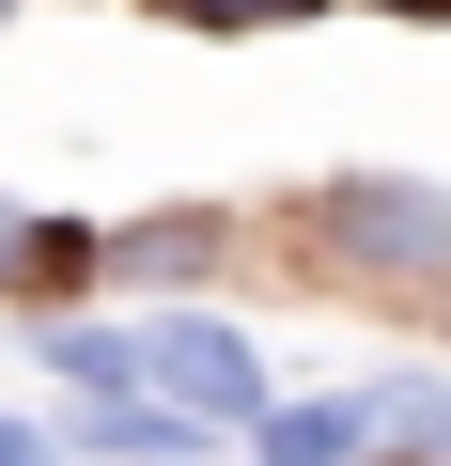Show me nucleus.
I'll use <instances>...</instances> for the list:
<instances>
[{
  "mask_svg": "<svg viewBox=\"0 0 451 466\" xmlns=\"http://www.w3.org/2000/svg\"><path fill=\"white\" fill-rule=\"evenodd\" d=\"M312 249H343V265H389V280H436V265H451V187L343 171V187H312Z\"/></svg>",
  "mask_w": 451,
  "mask_h": 466,
  "instance_id": "obj_1",
  "label": "nucleus"
},
{
  "mask_svg": "<svg viewBox=\"0 0 451 466\" xmlns=\"http://www.w3.org/2000/svg\"><path fill=\"white\" fill-rule=\"evenodd\" d=\"M140 389H156V404H187L202 435H250V420H265V373H250V342H234V327H202V311L140 327Z\"/></svg>",
  "mask_w": 451,
  "mask_h": 466,
  "instance_id": "obj_2",
  "label": "nucleus"
},
{
  "mask_svg": "<svg viewBox=\"0 0 451 466\" xmlns=\"http://www.w3.org/2000/svg\"><path fill=\"white\" fill-rule=\"evenodd\" d=\"M250 451H265V466H374L389 420H374V389H312V404H265Z\"/></svg>",
  "mask_w": 451,
  "mask_h": 466,
  "instance_id": "obj_3",
  "label": "nucleus"
},
{
  "mask_svg": "<svg viewBox=\"0 0 451 466\" xmlns=\"http://www.w3.org/2000/svg\"><path fill=\"white\" fill-rule=\"evenodd\" d=\"M374 420H389V451H405V466H451V389H436V373H389V389H374Z\"/></svg>",
  "mask_w": 451,
  "mask_h": 466,
  "instance_id": "obj_4",
  "label": "nucleus"
},
{
  "mask_svg": "<svg viewBox=\"0 0 451 466\" xmlns=\"http://www.w3.org/2000/svg\"><path fill=\"white\" fill-rule=\"evenodd\" d=\"M125 265H140V280H187V265H218V218H140V233H125Z\"/></svg>",
  "mask_w": 451,
  "mask_h": 466,
  "instance_id": "obj_5",
  "label": "nucleus"
},
{
  "mask_svg": "<svg viewBox=\"0 0 451 466\" xmlns=\"http://www.w3.org/2000/svg\"><path fill=\"white\" fill-rule=\"evenodd\" d=\"M47 373H78V389H140V342H109V327H47Z\"/></svg>",
  "mask_w": 451,
  "mask_h": 466,
  "instance_id": "obj_6",
  "label": "nucleus"
},
{
  "mask_svg": "<svg viewBox=\"0 0 451 466\" xmlns=\"http://www.w3.org/2000/svg\"><path fill=\"white\" fill-rule=\"evenodd\" d=\"M156 16H202V32H250V16H296V0H156Z\"/></svg>",
  "mask_w": 451,
  "mask_h": 466,
  "instance_id": "obj_7",
  "label": "nucleus"
},
{
  "mask_svg": "<svg viewBox=\"0 0 451 466\" xmlns=\"http://www.w3.org/2000/svg\"><path fill=\"white\" fill-rule=\"evenodd\" d=\"M32 265H47V233H32L16 202H0V280H32Z\"/></svg>",
  "mask_w": 451,
  "mask_h": 466,
  "instance_id": "obj_8",
  "label": "nucleus"
},
{
  "mask_svg": "<svg viewBox=\"0 0 451 466\" xmlns=\"http://www.w3.org/2000/svg\"><path fill=\"white\" fill-rule=\"evenodd\" d=\"M0 466H63V435H32V420H0Z\"/></svg>",
  "mask_w": 451,
  "mask_h": 466,
  "instance_id": "obj_9",
  "label": "nucleus"
},
{
  "mask_svg": "<svg viewBox=\"0 0 451 466\" xmlns=\"http://www.w3.org/2000/svg\"><path fill=\"white\" fill-rule=\"evenodd\" d=\"M405 16H436V0H405Z\"/></svg>",
  "mask_w": 451,
  "mask_h": 466,
  "instance_id": "obj_10",
  "label": "nucleus"
},
{
  "mask_svg": "<svg viewBox=\"0 0 451 466\" xmlns=\"http://www.w3.org/2000/svg\"><path fill=\"white\" fill-rule=\"evenodd\" d=\"M0 16H16V0H0Z\"/></svg>",
  "mask_w": 451,
  "mask_h": 466,
  "instance_id": "obj_11",
  "label": "nucleus"
}]
</instances>
